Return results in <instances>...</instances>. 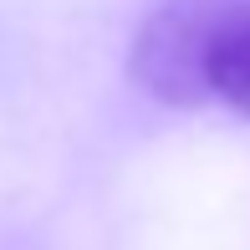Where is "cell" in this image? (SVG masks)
I'll use <instances>...</instances> for the list:
<instances>
[{
	"label": "cell",
	"instance_id": "cell-1",
	"mask_svg": "<svg viewBox=\"0 0 250 250\" xmlns=\"http://www.w3.org/2000/svg\"><path fill=\"white\" fill-rule=\"evenodd\" d=\"M250 0H158L153 16L143 21L138 41H133V82L143 87L164 107H199L209 102L204 92V46H209L214 26L235 16Z\"/></svg>",
	"mask_w": 250,
	"mask_h": 250
},
{
	"label": "cell",
	"instance_id": "cell-2",
	"mask_svg": "<svg viewBox=\"0 0 250 250\" xmlns=\"http://www.w3.org/2000/svg\"><path fill=\"white\" fill-rule=\"evenodd\" d=\"M204 92L230 102L235 112L250 118V5H240L235 16H225L214 26L209 46H204Z\"/></svg>",
	"mask_w": 250,
	"mask_h": 250
}]
</instances>
